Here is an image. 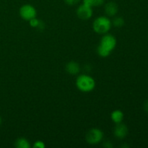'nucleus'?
<instances>
[{"label": "nucleus", "mask_w": 148, "mask_h": 148, "mask_svg": "<svg viewBox=\"0 0 148 148\" xmlns=\"http://www.w3.org/2000/svg\"><path fill=\"white\" fill-rule=\"evenodd\" d=\"M1 123H2V119H1V117L0 116V125L1 124Z\"/></svg>", "instance_id": "20"}, {"label": "nucleus", "mask_w": 148, "mask_h": 148, "mask_svg": "<svg viewBox=\"0 0 148 148\" xmlns=\"http://www.w3.org/2000/svg\"><path fill=\"white\" fill-rule=\"evenodd\" d=\"M128 127H127L126 124H123L121 122L116 124V125L114 127V135L117 139H119V140L124 139L128 134Z\"/></svg>", "instance_id": "7"}, {"label": "nucleus", "mask_w": 148, "mask_h": 148, "mask_svg": "<svg viewBox=\"0 0 148 148\" xmlns=\"http://www.w3.org/2000/svg\"><path fill=\"white\" fill-rule=\"evenodd\" d=\"M37 11L31 4H26L22 6L20 9V15L24 20L29 21L31 19L36 17Z\"/></svg>", "instance_id": "5"}, {"label": "nucleus", "mask_w": 148, "mask_h": 148, "mask_svg": "<svg viewBox=\"0 0 148 148\" xmlns=\"http://www.w3.org/2000/svg\"><path fill=\"white\" fill-rule=\"evenodd\" d=\"M45 147H46V145L43 141H40V140H38L33 145V147L36 148H44Z\"/></svg>", "instance_id": "16"}, {"label": "nucleus", "mask_w": 148, "mask_h": 148, "mask_svg": "<svg viewBox=\"0 0 148 148\" xmlns=\"http://www.w3.org/2000/svg\"><path fill=\"white\" fill-rule=\"evenodd\" d=\"M103 147L106 148H112L113 145L110 141H106L103 143Z\"/></svg>", "instance_id": "18"}, {"label": "nucleus", "mask_w": 148, "mask_h": 148, "mask_svg": "<svg viewBox=\"0 0 148 148\" xmlns=\"http://www.w3.org/2000/svg\"><path fill=\"white\" fill-rule=\"evenodd\" d=\"M119 10L118 5L114 1H109L105 5V12L108 17H114L117 14Z\"/></svg>", "instance_id": "8"}, {"label": "nucleus", "mask_w": 148, "mask_h": 148, "mask_svg": "<svg viewBox=\"0 0 148 148\" xmlns=\"http://www.w3.org/2000/svg\"><path fill=\"white\" fill-rule=\"evenodd\" d=\"M116 46V38L113 35L107 34V33L104 34V36H103L99 44V46L108 51L110 53H111V51L115 49Z\"/></svg>", "instance_id": "4"}, {"label": "nucleus", "mask_w": 148, "mask_h": 148, "mask_svg": "<svg viewBox=\"0 0 148 148\" xmlns=\"http://www.w3.org/2000/svg\"><path fill=\"white\" fill-rule=\"evenodd\" d=\"M112 23L110 19L106 16H101L95 19L93 22V30L98 34H106L111 29Z\"/></svg>", "instance_id": "2"}, {"label": "nucleus", "mask_w": 148, "mask_h": 148, "mask_svg": "<svg viewBox=\"0 0 148 148\" xmlns=\"http://www.w3.org/2000/svg\"><path fill=\"white\" fill-rule=\"evenodd\" d=\"M76 86L82 92H89L95 88V81L91 76L84 74L77 78Z\"/></svg>", "instance_id": "1"}, {"label": "nucleus", "mask_w": 148, "mask_h": 148, "mask_svg": "<svg viewBox=\"0 0 148 148\" xmlns=\"http://www.w3.org/2000/svg\"><path fill=\"white\" fill-rule=\"evenodd\" d=\"M104 3V0H83V4H87L92 8L93 7H100Z\"/></svg>", "instance_id": "12"}, {"label": "nucleus", "mask_w": 148, "mask_h": 148, "mask_svg": "<svg viewBox=\"0 0 148 148\" xmlns=\"http://www.w3.org/2000/svg\"><path fill=\"white\" fill-rule=\"evenodd\" d=\"M124 116V113L121 110H115V111H114L111 113V120L115 124H119V123L122 122Z\"/></svg>", "instance_id": "10"}, {"label": "nucleus", "mask_w": 148, "mask_h": 148, "mask_svg": "<svg viewBox=\"0 0 148 148\" xmlns=\"http://www.w3.org/2000/svg\"><path fill=\"white\" fill-rule=\"evenodd\" d=\"M111 23L116 27H121L124 25V20L121 17H116L111 22Z\"/></svg>", "instance_id": "13"}, {"label": "nucleus", "mask_w": 148, "mask_h": 148, "mask_svg": "<svg viewBox=\"0 0 148 148\" xmlns=\"http://www.w3.org/2000/svg\"><path fill=\"white\" fill-rule=\"evenodd\" d=\"M65 69H66V71L69 75H76L80 71V66H79V64L77 62L71 61V62H68L66 64V66H65Z\"/></svg>", "instance_id": "9"}, {"label": "nucleus", "mask_w": 148, "mask_h": 148, "mask_svg": "<svg viewBox=\"0 0 148 148\" xmlns=\"http://www.w3.org/2000/svg\"><path fill=\"white\" fill-rule=\"evenodd\" d=\"M79 1L80 0H64L65 3L69 6L76 5L77 4H78L79 2Z\"/></svg>", "instance_id": "17"}, {"label": "nucleus", "mask_w": 148, "mask_h": 148, "mask_svg": "<svg viewBox=\"0 0 148 148\" xmlns=\"http://www.w3.org/2000/svg\"><path fill=\"white\" fill-rule=\"evenodd\" d=\"M143 107H144L145 111L147 113H148V100L145 101V102L144 103V106H143Z\"/></svg>", "instance_id": "19"}, {"label": "nucleus", "mask_w": 148, "mask_h": 148, "mask_svg": "<svg viewBox=\"0 0 148 148\" xmlns=\"http://www.w3.org/2000/svg\"><path fill=\"white\" fill-rule=\"evenodd\" d=\"M14 146L17 148H30V144L27 139L24 137H20L15 141Z\"/></svg>", "instance_id": "11"}, {"label": "nucleus", "mask_w": 148, "mask_h": 148, "mask_svg": "<svg viewBox=\"0 0 148 148\" xmlns=\"http://www.w3.org/2000/svg\"><path fill=\"white\" fill-rule=\"evenodd\" d=\"M40 20H38V19H37L36 17H34V18L31 19V20H29V23H30V26L33 27H36V28H37L38 26L39 23H40Z\"/></svg>", "instance_id": "15"}, {"label": "nucleus", "mask_w": 148, "mask_h": 148, "mask_svg": "<svg viewBox=\"0 0 148 148\" xmlns=\"http://www.w3.org/2000/svg\"><path fill=\"white\" fill-rule=\"evenodd\" d=\"M77 15L81 20H89L92 15V7L85 4H81L77 10Z\"/></svg>", "instance_id": "6"}, {"label": "nucleus", "mask_w": 148, "mask_h": 148, "mask_svg": "<svg viewBox=\"0 0 148 148\" xmlns=\"http://www.w3.org/2000/svg\"><path fill=\"white\" fill-rule=\"evenodd\" d=\"M97 51H98V55H99L100 56H101V57H104V58L107 57V56H108L110 54H111L110 52H108V51L105 50V49H103V48H101V46H98V49H97Z\"/></svg>", "instance_id": "14"}, {"label": "nucleus", "mask_w": 148, "mask_h": 148, "mask_svg": "<svg viewBox=\"0 0 148 148\" xmlns=\"http://www.w3.org/2000/svg\"><path fill=\"white\" fill-rule=\"evenodd\" d=\"M103 138V132L98 128L90 130L85 135V139L88 144L97 145L101 143Z\"/></svg>", "instance_id": "3"}]
</instances>
